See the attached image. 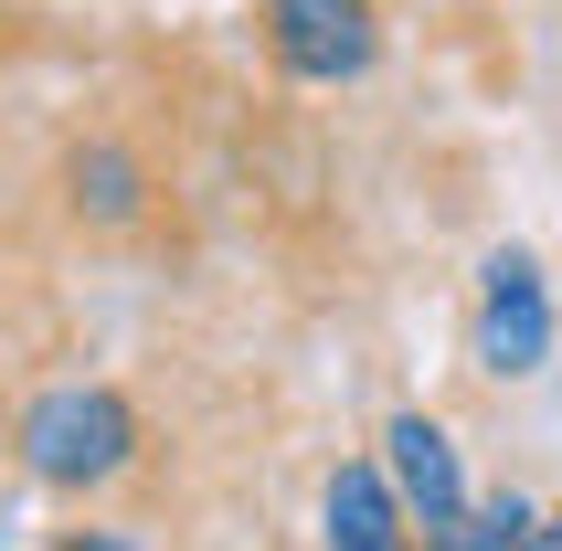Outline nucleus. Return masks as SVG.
<instances>
[{"label": "nucleus", "instance_id": "423d86ee", "mask_svg": "<svg viewBox=\"0 0 562 551\" xmlns=\"http://www.w3.org/2000/svg\"><path fill=\"white\" fill-rule=\"evenodd\" d=\"M64 202H75V223H95V234H127V223L149 213V170H138V149H117V138L64 149Z\"/></svg>", "mask_w": 562, "mask_h": 551}, {"label": "nucleus", "instance_id": "0eeeda50", "mask_svg": "<svg viewBox=\"0 0 562 551\" xmlns=\"http://www.w3.org/2000/svg\"><path fill=\"white\" fill-rule=\"evenodd\" d=\"M531 520H541L531 498H509V488H499V498H468V509H457V520H446L425 551H509V541H520Z\"/></svg>", "mask_w": 562, "mask_h": 551}, {"label": "nucleus", "instance_id": "6e6552de", "mask_svg": "<svg viewBox=\"0 0 562 551\" xmlns=\"http://www.w3.org/2000/svg\"><path fill=\"white\" fill-rule=\"evenodd\" d=\"M54 551H138V541H127V530H64Z\"/></svg>", "mask_w": 562, "mask_h": 551}, {"label": "nucleus", "instance_id": "20e7f679", "mask_svg": "<svg viewBox=\"0 0 562 551\" xmlns=\"http://www.w3.org/2000/svg\"><path fill=\"white\" fill-rule=\"evenodd\" d=\"M382 477H393V498H404V520H414V541H436L457 509H468V477H457V435L436 425V414H393L382 425Z\"/></svg>", "mask_w": 562, "mask_h": 551}, {"label": "nucleus", "instance_id": "f257e3e1", "mask_svg": "<svg viewBox=\"0 0 562 551\" xmlns=\"http://www.w3.org/2000/svg\"><path fill=\"white\" fill-rule=\"evenodd\" d=\"M11 446H22V477H32V488L95 498V488H117L127 466H138V414H127L117 382H54V393L22 403Z\"/></svg>", "mask_w": 562, "mask_h": 551}, {"label": "nucleus", "instance_id": "7ed1b4c3", "mask_svg": "<svg viewBox=\"0 0 562 551\" xmlns=\"http://www.w3.org/2000/svg\"><path fill=\"white\" fill-rule=\"evenodd\" d=\"M541 361H552V297H541V266L520 245H499L488 276H477V371L531 382Z\"/></svg>", "mask_w": 562, "mask_h": 551}, {"label": "nucleus", "instance_id": "f03ea898", "mask_svg": "<svg viewBox=\"0 0 562 551\" xmlns=\"http://www.w3.org/2000/svg\"><path fill=\"white\" fill-rule=\"evenodd\" d=\"M255 32L297 86H361L382 64V0H255Z\"/></svg>", "mask_w": 562, "mask_h": 551}, {"label": "nucleus", "instance_id": "39448f33", "mask_svg": "<svg viewBox=\"0 0 562 551\" xmlns=\"http://www.w3.org/2000/svg\"><path fill=\"white\" fill-rule=\"evenodd\" d=\"M318 541L329 551H414V520H404V498H393V477H382L372 457L329 466V488H318Z\"/></svg>", "mask_w": 562, "mask_h": 551}, {"label": "nucleus", "instance_id": "1a4fd4ad", "mask_svg": "<svg viewBox=\"0 0 562 551\" xmlns=\"http://www.w3.org/2000/svg\"><path fill=\"white\" fill-rule=\"evenodd\" d=\"M509 551H562V509H552V520H531V530H520Z\"/></svg>", "mask_w": 562, "mask_h": 551}]
</instances>
